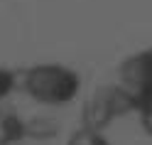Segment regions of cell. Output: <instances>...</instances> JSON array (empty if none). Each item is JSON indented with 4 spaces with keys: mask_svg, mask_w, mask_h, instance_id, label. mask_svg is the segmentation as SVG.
Here are the masks:
<instances>
[{
    "mask_svg": "<svg viewBox=\"0 0 152 145\" xmlns=\"http://www.w3.org/2000/svg\"><path fill=\"white\" fill-rule=\"evenodd\" d=\"M12 89H15V74L10 69H3L0 66V99H5Z\"/></svg>",
    "mask_w": 152,
    "mask_h": 145,
    "instance_id": "cell-3",
    "label": "cell"
},
{
    "mask_svg": "<svg viewBox=\"0 0 152 145\" xmlns=\"http://www.w3.org/2000/svg\"><path fill=\"white\" fill-rule=\"evenodd\" d=\"M69 145H108V143L103 140V135L96 128H81L69 138Z\"/></svg>",
    "mask_w": 152,
    "mask_h": 145,
    "instance_id": "cell-2",
    "label": "cell"
},
{
    "mask_svg": "<svg viewBox=\"0 0 152 145\" xmlns=\"http://www.w3.org/2000/svg\"><path fill=\"white\" fill-rule=\"evenodd\" d=\"M25 91L32 96V99L42 101V103H52L59 106L66 103L76 96V89H79V79L71 69L59 64H39L32 66V69L25 71L22 79Z\"/></svg>",
    "mask_w": 152,
    "mask_h": 145,
    "instance_id": "cell-1",
    "label": "cell"
}]
</instances>
